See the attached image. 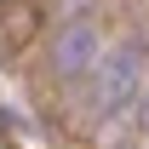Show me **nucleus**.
<instances>
[{"label":"nucleus","mask_w":149,"mask_h":149,"mask_svg":"<svg viewBox=\"0 0 149 149\" xmlns=\"http://www.w3.org/2000/svg\"><path fill=\"white\" fill-rule=\"evenodd\" d=\"M143 74H149V40H126V46H115V52L97 57L92 69V115L97 120H109L120 109H138V97H143Z\"/></svg>","instance_id":"obj_1"},{"label":"nucleus","mask_w":149,"mask_h":149,"mask_svg":"<svg viewBox=\"0 0 149 149\" xmlns=\"http://www.w3.org/2000/svg\"><path fill=\"white\" fill-rule=\"evenodd\" d=\"M97 57H103V40H97V29L86 17L63 23L52 35V69L57 74H80V69H97Z\"/></svg>","instance_id":"obj_2"},{"label":"nucleus","mask_w":149,"mask_h":149,"mask_svg":"<svg viewBox=\"0 0 149 149\" xmlns=\"http://www.w3.org/2000/svg\"><path fill=\"white\" fill-rule=\"evenodd\" d=\"M138 109H143V132H149V92H143V97H138Z\"/></svg>","instance_id":"obj_3"}]
</instances>
